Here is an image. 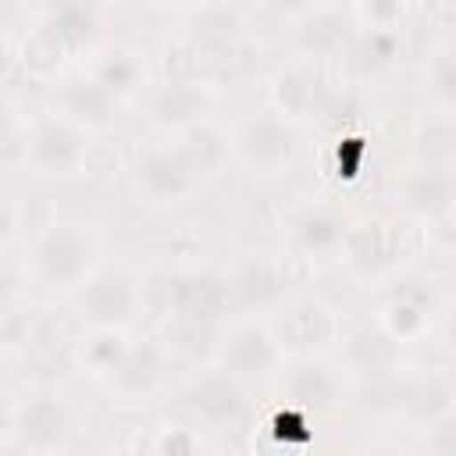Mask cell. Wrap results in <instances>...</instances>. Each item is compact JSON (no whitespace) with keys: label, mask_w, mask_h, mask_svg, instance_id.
<instances>
[{"label":"cell","mask_w":456,"mask_h":456,"mask_svg":"<svg viewBox=\"0 0 456 456\" xmlns=\"http://www.w3.org/2000/svg\"><path fill=\"white\" fill-rule=\"evenodd\" d=\"M64 61H71L68 53H64V46L39 25L28 39H25V46H21V64L32 71V75H39V78H50V75H57L61 68H64Z\"/></svg>","instance_id":"cell-30"},{"label":"cell","mask_w":456,"mask_h":456,"mask_svg":"<svg viewBox=\"0 0 456 456\" xmlns=\"http://www.w3.org/2000/svg\"><path fill=\"white\" fill-rule=\"evenodd\" d=\"M11 64H14V53H11V46L0 39V82L11 75Z\"/></svg>","instance_id":"cell-39"},{"label":"cell","mask_w":456,"mask_h":456,"mask_svg":"<svg viewBox=\"0 0 456 456\" xmlns=\"http://www.w3.org/2000/svg\"><path fill=\"white\" fill-rule=\"evenodd\" d=\"M14 228H18V210H14L11 196L0 192V242H7L14 235Z\"/></svg>","instance_id":"cell-37"},{"label":"cell","mask_w":456,"mask_h":456,"mask_svg":"<svg viewBox=\"0 0 456 456\" xmlns=\"http://www.w3.org/2000/svg\"><path fill=\"white\" fill-rule=\"evenodd\" d=\"M89 75L121 103V100H128V96H135L142 89V82H146V61L135 50H128V46H110L96 61V68Z\"/></svg>","instance_id":"cell-26"},{"label":"cell","mask_w":456,"mask_h":456,"mask_svg":"<svg viewBox=\"0 0 456 456\" xmlns=\"http://www.w3.org/2000/svg\"><path fill=\"white\" fill-rule=\"evenodd\" d=\"M281 356L285 353H281L278 338L271 335V328L264 321H246L224 338L221 367H228L242 381H249V378H267L281 363Z\"/></svg>","instance_id":"cell-14"},{"label":"cell","mask_w":456,"mask_h":456,"mask_svg":"<svg viewBox=\"0 0 456 456\" xmlns=\"http://www.w3.org/2000/svg\"><path fill=\"white\" fill-rule=\"evenodd\" d=\"M267 328L278 338L281 353L314 356L338 342V310L324 296L303 292V296L281 299Z\"/></svg>","instance_id":"cell-2"},{"label":"cell","mask_w":456,"mask_h":456,"mask_svg":"<svg viewBox=\"0 0 456 456\" xmlns=\"http://www.w3.org/2000/svg\"><path fill=\"white\" fill-rule=\"evenodd\" d=\"M139 289L125 267H93L78 285V314L89 328H125L135 317Z\"/></svg>","instance_id":"cell-5"},{"label":"cell","mask_w":456,"mask_h":456,"mask_svg":"<svg viewBox=\"0 0 456 456\" xmlns=\"http://www.w3.org/2000/svg\"><path fill=\"white\" fill-rule=\"evenodd\" d=\"M61 46L68 57L89 50L100 36V14L89 7V4H78V0H64L57 4L53 11H46V18L39 21Z\"/></svg>","instance_id":"cell-22"},{"label":"cell","mask_w":456,"mask_h":456,"mask_svg":"<svg viewBox=\"0 0 456 456\" xmlns=\"http://www.w3.org/2000/svg\"><path fill=\"white\" fill-rule=\"evenodd\" d=\"M456 200V182H452V167H413L410 175H403L399 182V203L403 210H410L420 221H445Z\"/></svg>","instance_id":"cell-18"},{"label":"cell","mask_w":456,"mask_h":456,"mask_svg":"<svg viewBox=\"0 0 456 456\" xmlns=\"http://www.w3.org/2000/svg\"><path fill=\"white\" fill-rule=\"evenodd\" d=\"M100 264V242L86 224L53 221L32 242V274L50 289H75Z\"/></svg>","instance_id":"cell-1"},{"label":"cell","mask_w":456,"mask_h":456,"mask_svg":"<svg viewBox=\"0 0 456 456\" xmlns=\"http://www.w3.org/2000/svg\"><path fill=\"white\" fill-rule=\"evenodd\" d=\"M18 296H21V278L14 271L0 267V317L11 314V306L18 303Z\"/></svg>","instance_id":"cell-36"},{"label":"cell","mask_w":456,"mask_h":456,"mask_svg":"<svg viewBox=\"0 0 456 456\" xmlns=\"http://www.w3.org/2000/svg\"><path fill=\"white\" fill-rule=\"evenodd\" d=\"M431 310H435V296L424 281H406L403 289L388 292V299L381 303V314H378V324L399 338V342H413L428 331L431 324Z\"/></svg>","instance_id":"cell-20"},{"label":"cell","mask_w":456,"mask_h":456,"mask_svg":"<svg viewBox=\"0 0 456 456\" xmlns=\"http://www.w3.org/2000/svg\"><path fill=\"white\" fill-rule=\"evenodd\" d=\"M353 43V21L342 7L314 4L292 18V46L306 61H328L346 53Z\"/></svg>","instance_id":"cell-11"},{"label":"cell","mask_w":456,"mask_h":456,"mask_svg":"<svg viewBox=\"0 0 456 456\" xmlns=\"http://www.w3.org/2000/svg\"><path fill=\"white\" fill-rule=\"evenodd\" d=\"M164 374H167V353L160 349V342L128 338V349L107 381L121 399H146L160 388Z\"/></svg>","instance_id":"cell-16"},{"label":"cell","mask_w":456,"mask_h":456,"mask_svg":"<svg viewBox=\"0 0 456 456\" xmlns=\"http://www.w3.org/2000/svg\"><path fill=\"white\" fill-rule=\"evenodd\" d=\"M428 449L438 456L456 452V417L452 413H442L428 424Z\"/></svg>","instance_id":"cell-35"},{"label":"cell","mask_w":456,"mask_h":456,"mask_svg":"<svg viewBox=\"0 0 456 456\" xmlns=\"http://www.w3.org/2000/svg\"><path fill=\"white\" fill-rule=\"evenodd\" d=\"M150 449L160 452V456H189V452L203 449V438L192 428H157Z\"/></svg>","instance_id":"cell-33"},{"label":"cell","mask_w":456,"mask_h":456,"mask_svg":"<svg viewBox=\"0 0 456 456\" xmlns=\"http://www.w3.org/2000/svg\"><path fill=\"white\" fill-rule=\"evenodd\" d=\"M164 4L182 7V11H196V7H203V4H210V0H164Z\"/></svg>","instance_id":"cell-40"},{"label":"cell","mask_w":456,"mask_h":456,"mask_svg":"<svg viewBox=\"0 0 456 456\" xmlns=\"http://www.w3.org/2000/svg\"><path fill=\"white\" fill-rule=\"evenodd\" d=\"M185 406L189 413L207 424V428H232L242 410H246V381L239 374H232L228 367L207 370L200 374L189 388H185Z\"/></svg>","instance_id":"cell-10"},{"label":"cell","mask_w":456,"mask_h":456,"mask_svg":"<svg viewBox=\"0 0 456 456\" xmlns=\"http://www.w3.org/2000/svg\"><path fill=\"white\" fill-rule=\"evenodd\" d=\"M452 142H456V132H452L449 110L424 118L413 135V150H417L420 164H428V167H452Z\"/></svg>","instance_id":"cell-27"},{"label":"cell","mask_w":456,"mask_h":456,"mask_svg":"<svg viewBox=\"0 0 456 456\" xmlns=\"http://www.w3.org/2000/svg\"><path fill=\"white\" fill-rule=\"evenodd\" d=\"M399 406L410 420L431 424L442 413H452V385L445 374H420L399 385Z\"/></svg>","instance_id":"cell-24"},{"label":"cell","mask_w":456,"mask_h":456,"mask_svg":"<svg viewBox=\"0 0 456 456\" xmlns=\"http://www.w3.org/2000/svg\"><path fill=\"white\" fill-rule=\"evenodd\" d=\"M210 107H214V93L200 78H167L150 96V118L171 132H182L203 121Z\"/></svg>","instance_id":"cell-15"},{"label":"cell","mask_w":456,"mask_h":456,"mask_svg":"<svg viewBox=\"0 0 456 456\" xmlns=\"http://www.w3.org/2000/svg\"><path fill=\"white\" fill-rule=\"evenodd\" d=\"M175 146L182 150V157L189 160V167L200 175V182L214 178L221 171V164L228 160V153H232V139L221 128H214L207 118L196 121V125H189V128H182L178 139H175Z\"/></svg>","instance_id":"cell-23"},{"label":"cell","mask_w":456,"mask_h":456,"mask_svg":"<svg viewBox=\"0 0 456 456\" xmlns=\"http://www.w3.org/2000/svg\"><path fill=\"white\" fill-rule=\"evenodd\" d=\"M356 46V57H360V68L367 71H385L395 64L403 43H399V32L395 28H363V36L353 43Z\"/></svg>","instance_id":"cell-31"},{"label":"cell","mask_w":456,"mask_h":456,"mask_svg":"<svg viewBox=\"0 0 456 456\" xmlns=\"http://www.w3.org/2000/svg\"><path fill=\"white\" fill-rule=\"evenodd\" d=\"M342 260L363 274V278H378L388 274L392 267H399L403 253H406V235L395 221L385 217H360L346 224L342 235Z\"/></svg>","instance_id":"cell-6"},{"label":"cell","mask_w":456,"mask_h":456,"mask_svg":"<svg viewBox=\"0 0 456 456\" xmlns=\"http://www.w3.org/2000/svg\"><path fill=\"white\" fill-rule=\"evenodd\" d=\"M53 100H57V114L68 118L71 125L86 128V132L110 128L114 114H118V100L86 71H75V75L61 78L57 89H53Z\"/></svg>","instance_id":"cell-12"},{"label":"cell","mask_w":456,"mask_h":456,"mask_svg":"<svg viewBox=\"0 0 456 456\" xmlns=\"http://www.w3.org/2000/svg\"><path fill=\"white\" fill-rule=\"evenodd\" d=\"M43 4H46V11H53V7H57V4H64V0H43Z\"/></svg>","instance_id":"cell-42"},{"label":"cell","mask_w":456,"mask_h":456,"mask_svg":"<svg viewBox=\"0 0 456 456\" xmlns=\"http://www.w3.org/2000/svg\"><path fill=\"white\" fill-rule=\"evenodd\" d=\"M200 14H196V21H192V39H196V46L203 43V46H235L239 43V36H242V21H239V14L232 11V7H221V4H203V7H196Z\"/></svg>","instance_id":"cell-29"},{"label":"cell","mask_w":456,"mask_h":456,"mask_svg":"<svg viewBox=\"0 0 456 456\" xmlns=\"http://www.w3.org/2000/svg\"><path fill=\"white\" fill-rule=\"evenodd\" d=\"M406 0H360V14L370 28H395Z\"/></svg>","instance_id":"cell-34"},{"label":"cell","mask_w":456,"mask_h":456,"mask_svg":"<svg viewBox=\"0 0 456 456\" xmlns=\"http://www.w3.org/2000/svg\"><path fill=\"white\" fill-rule=\"evenodd\" d=\"M232 150L253 175H285L299 157V132L278 110L253 114L232 135Z\"/></svg>","instance_id":"cell-3"},{"label":"cell","mask_w":456,"mask_h":456,"mask_svg":"<svg viewBox=\"0 0 456 456\" xmlns=\"http://www.w3.org/2000/svg\"><path fill=\"white\" fill-rule=\"evenodd\" d=\"M228 285H232L235 306H246V310L278 306L289 289V267L278 256H249L246 264L235 267V274H228Z\"/></svg>","instance_id":"cell-19"},{"label":"cell","mask_w":456,"mask_h":456,"mask_svg":"<svg viewBox=\"0 0 456 456\" xmlns=\"http://www.w3.org/2000/svg\"><path fill=\"white\" fill-rule=\"evenodd\" d=\"M4 428L11 431V410H4V406H0V431H4Z\"/></svg>","instance_id":"cell-41"},{"label":"cell","mask_w":456,"mask_h":456,"mask_svg":"<svg viewBox=\"0 0 456 456\" xmlns=\"http://www.w3.org/2000/svg\"><path fill=\"white\" fill-rule=\"evenodd\" d=\"M399 360H403V342L392 338L381 324H363L346 338V363L363 378L385 381L399 370Z\"/></svg>","instance_id":"cell-21"},{"label":"cell","mask_w":456,"mask_h":456,"mask_svg":"<svg viewBox=\"0 0 456 456\" xmlns=\"http://www.w3.org/2000/svg\"><path fill=\"white\" fill-rule=\"evenodd\" d=\"M167 310L189 328H214L235 310L228 274L217 271H178L167 278Z\"/></svg>","instance_id":"cell-4"},{"label":"cell","mask_w":456,"mask_h":456,"mask_svg":"<svg viewBox=\"0 0 456 456\" xmlns=\"http://www.w3.org/2000/svg\"><path fill=\"white\" fill-rule=\"evenodd\" d=\"M328 89L331 86L314 68V61H303V64H289V68L274 71V78H271V103L289 121H296V118H317Z\"/></svg>","instance_id":"cell-17"},{"label":"cell","mask_w":456,"mask_h":456,"mask_svg":"<svg viewBox=\"0 0 456 456\" xmlns=\"http://www.w3.org/2000/svg\"><path fill=\"white\" fill-rule=\"evenodd\" d=\"M428 86H431V96H435L438 110H452V103H456V61H452L449 43H442L428 57Z\"/></svg>","instance_id":"cell-32"},{"label":"cell","mask_w":456,"mask_h":456,"mask_svg":"<svg viewBox=\"0 0 456 456\" xmlns=\"http://www.w3.org/2000/svg\"><path fill=\"white\" fill-rule=\"evenodd\" d=\"M346 217L331 207H310L296 217L292 224V239L303 253L310 256H328V253H338L342 246V235H346Z\"/></svg>","instance_id":"cell-25"},{"label":"cell","mask_w":456,"mask_h":456,"mask_svg":"<svg viewBox=\"0 0 456 456\" xmlns=\"http://www.w3.org/2000/svg\"><path fill=\"white\" fill-rule=\"evenodd\" d=\"M86 157H89V132L61 114L39 118L25 142V160L39 175H71L86 164Z\"/></svg>","instance_id":"cell-7"},{"label":"cell","mask_w":456,"mask_h":456,"mask_svg":"<svg viewBox=\"0 0 456 456\" xmlns=\"http://www.w3.org/2000/svg\"><path fill=\"white\" fill-rule=\"evenodd\" d=\"M135 185L150 203H182L192 196L203 182L182 157V150L171 146H153L135 160Z\"/></svg>","instance_id":"cell-9"},{"label":"cell","mask_w":456,"mask_h":456,"mask_svg":"<svg viewBox=\"0 0 456 456\" xmlns=\"http://www.w3.org/2000/svg\"><path fill=\"white\" fill-rule=\"evenodd\" d=\"M18 135V118H14V107L0 96V142H7V139H14Z\"/></svg>","instance_id":"cell-38"},{"label":"cell","mask_w":456,"mask_h":456,"mask_svg":"<svg viewBox=\"0 0 456 456\" xmlns=\"http://www.w3.org/2000/svg\"><path fill=\"white\" fill-rule=\"evenodd\" d=\"M128 349V338L121 335V328H93L89 338H82V349H78V360L89 374L96 378H110L114 367L121 363Z\"/></svg>","instance_id":"cell-28"},{"label":"cell","mask_w":456,"mask_h":456,"mask_svg":"<svg viewBox=\"0 0 456 456\" xmlns=\"http://www.w3.org/2000/svg\"><path fill=\"white\" fill-rule=\"evenodd\" d=\"M11 438L25 452H61L71 442V413L57 395H28L11 410Z\"/></svg>","instance_id":"cell-8"},{"label":"cell","mask_w":456,"mask_h":456,"mask_svg":"<svg viewBox=\"0 0 456 456\" xmlns=\"http://www.w3.org/2000/svg\"><path fill=\"white\" fill-rule=\"evenodd\" d=\"M346 392V378L335 363L321 360V353L314 356H296V363L285 374V395L292 406H299L303 413H317V410H331Z\"/></svg>","instance_id":"cell-13"}]
</instances>
